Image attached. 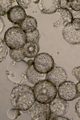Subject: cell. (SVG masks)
<instances>
[{"label":"cell","mask_w":80,"mask_h":120,"mask_svg":"<svg viewBox=\"0 0 80 120\" xmlns=\"http://www.w3.org/2000/svg\"><path fill=\"white\" fill-rule=\"evenodd\" d=\"M76 88H77V91L79 95V97H80V81H79L76 84Z\"/></svg>","instance_id":"cell-29"},{"label":"cell","mask_w":80,"mask_h":120,"mask_svg":"<svg viewBox=\"0 0 80 120\" xmlns=\"http://www.w3.org/2000/svg\"><path fill=\"white\" fill-rule=\"evenodd\" d=\"M61 0H40L38 4L41 13L46 14L54 13L61 8Z\"/></svg>","instance_id":"cell-11"},{"label":"cell","mask_w":80,"mask_h":120,"mask_svg":"<svg viewBox=\"0 0 80 120\" xmlns=\"http://www.w3.org/2000/svg\"><path fill=\"white\" fill-rule=\"evenodd\" d=\"M25 57L28 58L35 57L39 51L38 44L32 41H27L22 48Z\"/></svg>","instance_id":"cell-15"},{"label":"cell","mask_w":80,"mask_h":120,"mask_svg":"<svg viewBox=\"0 0 80 120\" xmlns=\"http://www.w3.org/2000/svg\"><path fill=\"white\" fill-rule=\"evenodd\" d=\"M54 115V114H53ZM54 117L51 120H69L67 118L63 116H57L54 115Z\"/></svg>","instance_id":"cell-28"},{"label":"cell","mask_w":80,"mask_h":120,"mask_svg":"<svg viewBox=\"0 0 80 120\" xmlns=\"http://www.w3.org/2000/svg\"><path fill=\"white\" fill-rule=\"evenodd\" d=\"M57 93L60 98L66 101H71L79 97L76 84L70 81H65L59 86Z\"/></svg>","instance_id":"cell-6"},{"label":"cell","mask_w":80,"mask_h":120,"mask_svg":"<svg viewBox=\"0 0 80 120\" xmlns=\"http://www.w3.org/2000/svg\"><path fill=\"white\" fill-rule=\"evenodd\" d=\"M29 67L28 63L25 61H13L8 66L6 75L8 79L14 83H23L27 80V72Z\"/></svg>","instance_id":"cell-4"},{"label":"cell","mask_w":80,"mask_h":120,"mask_svg":"<svg viewBox=\"0 0 80 120\" xmlns=\"http://www.w3.org/2000/svg\"><path fill=\"white\" fill-rule=\"evenodd\" d=\"M67 5L71 10L76 11H80V0H67Z\"/></svg>","instance_id":"cell-22"},{"label":"cell","mask_w":80,"mask_h":120,"mask_svg":"<svg viewBox=\"0 0 80 120\" xmlns=\"http://www.w3.org/2000/svg\"><path fill=\"white\" fill-rule=\"evenodd\" d=\"M27 37L20 27L13 26L5 32L4 41L10 49H22L27 41Z\"/></svg>","instance_id":"cell-3"},{"label":"cell","mask_w":80,"mask_h":120,"mask_svg":"<svg viewBox=\"0 0 80 120\" xmlns=\"http://www.w3.org/2000/svg\"><path fill=\"white\" fill-rule=\"evenodd\" d=\"M27 16L24 9L19 5L12 7L7 14V17L10 21L19 26Z\"/></svg>","instance_id":"cell-10"},{"label":"cell","mask_w":80,"mask_h":120,"mask_svg":"<svg viewBox=\"0 0 80 120\" xmlns=\"http://www.w3.org/2000/svg\"><path fill=\"white\" fill-rule=\"evenodd\" d=\"M33 62H34V60H29L28 61L27 63H28V64L29 66L30 67V66L33 65Z\"/></svg>","instance_id":"cell-30"},{"label":"cell","mask_w":80,"mask_h":120,"mask_svg":"<svg viewBox=\"0 0 80 120\" xmlns=\"http://www.w3.org/2000/svg\"><path fill=\"white\" fill-rule=\"evenodd\" d=\"M63 38L66 41L70 44H80V30H76L72 27L71 23L63 29L62 31Z\"/></svg>","instance_id":"cell-12"},{"label":"cell","mask_w":80,"mask_h":120,"mask_svg":"<svg viewBox=\"0 0 80 120\" xmlns=\"http://www.w3.org/2000/svg\"><path fill=\"white\" fill-rule=\"evenodd\" d=\"M55 65L53 57L46 53L37 55L34 60V68L40 74H47L54 67Z\"/></svg>","instance_id":"cell-5"},{"label":"cell","mask_w":80,"mask_h":120,"mask_svg":"<svg viewBox=\"0 0 80 120\" xmlns=\"http://www.w3.org/2000/svg\"><path fill=\"white\" fill-rule=\"evenodd\" d=\"M27 41H32L38 44L40 36L38 31L36 29L32 33H27Z\"/></svg>","instance_id":"cell-21"},{"label":"cell","mask_w":80,"mask_h":120,"mask_svg":"<svg viewBox=\"0 0 80 120\" xmlns=\"http://www.w3.org/2000/svg\"><path fill=\"white\" fill-rule=\"evenodd\" d=\"M75 109L76 112L80 118V99L77 102L76 105Z\"/></svg>","instance_id":"cell-26"},{"label":"cell","mask_w":80,"mask_h":120,"mask_svg":"<svg viewBox=\"0 0 80 120\" xmlns=\"http://www.w3.org/2000/svg\"><path fill=\"white\" fill-rule=\"evenodd\" d=\"M46 79L52 82L57 88L61 83L67 80V75L63 68L55 67L46 74Z\"/></svg>","instance_id":"cell-8"},{"label":"cell","mask_w":80,"mask_h":120,"mask_svg":"<svg viewBox=\"0 0 80 120\" xmlns=\"http://www.w3.org/2000/svg\"><path fill=\"white\" fill-rule=\"evenodd\" d=\"M51 114L49 106L39 103L36 104L30 111L31 117L34 120H50Z\"/></svg>","instance_id":"cell-7"},{"label":"cell","mask_w":80,"mask_h":120,"mask_svg":"<svg viewBox=\"0 0 80 120\" xmlns=\"http://www.w3.org/2000/svg\"><path fill=\"white\" fill-rule=\"evenodd\" d=\"M56 13L60 14L59 20L53 23L54 27L58 28L62 25L64 28L71 23L73 18L70 10L65 8H60L57 11Z\"/></svg>","instance_id":"cell-13"},{"label":"cell","mask_w":80,"mask_h":120,"mask_svg":"<svg viewBox=\"0 0 80 120\" xmlns=\"http://www.w3.org/2000/svg\"><path fill=\"white\" fill-rule=\"evenodd\" d=\"M15 0H1L0 1V15L4 16L12 8L13 3Z\"/></svg>","instance_id":"cell-17"},{"label":"cell","mask_w":80,"mask_h":120,"mask_svg":"<svg viewBox=\"0 0 80 120\" xmlns=\"http://www.w3.org/2000/svg\"><path fill=\"white\" fill-rule=\"evenodd\" d=\"M32 88L35 100L42 104H50L57 95V88L47 79L40 80Z\"/></svg>","instance_id":"cell-2"},{"label":"cell","mask_w":80,"mask_h":120,"mask_svg":"<svg viewBox=\"0 0 80 120\" xmlns=\"http://www.w3.org/2000/svg\"><path fill=\"white\" fill-rule=\"evenodd\" d=\"M70 11L72 15L73 19L77 18L80 19V11H76L71 10Z\"/></svg>","instance_id":"cell-25"},{"label":"cell","mask_w":80,"mask_h":120,"mask_svg":"<svg viewBox=\"0 0 80 120\" xmlns=\"http://www.w3.org/2000/svg\"><path fill=\"white\" fill-rule=\"evenodd\" d=\"M20 28L25 33H32L37 29V22L36 19L29 15H27L20 25Z\"/></svg>","instance_id":"cell-14"},{"label":"cell","mask_w":80,"mask_h":120,"mask_svg":"<svg viewBox=\"0 0 80 120\" xmlns=\"http://www.w3.org/2000/svg\"><path fill=\"white\" fill-rule=\"evenodd\" d=\"M0 62L5 60L8 54V49L5 41L0 39Z\"/></svg>","instance_id":"cell-20"},{"label":"cell","mask_w":80,"mask_h":120,"mask_svg":"<svg viewBox=\"0 0 80 120\" xmlns=\"http://www.w3.org/2000/svg\"><path fill=\"white\" fill-rule=\"evenodd\" d=\"M69 103L60 98H55L49 104L51 113L57 116H63L68 110Z\"/></svg>","instance_id":"cell-9"},{"label":"cell","mask_w":80,"mask_h":120,"mask_svg":"<svg viewBox=\"0 0 80 120\" xmlns=\"http://www.w3.org/2000/svg\"><path fill=\"white\" fill-rule=\"evenodd\" d=\"M71 25L72 28L76 30H80V19L77 18L73 19Z\"/></svg>","instance_id":"cell-23"},{"label":"cell","mask_w":80,"mask_h":120,"mask_svg":"<svg viewBox=\"0 0 80 120\" xmlns=\"http://www.w3.org/2000/svg\"><path fill=\"white\" fill-rule=\"evenodd\" d=\"M67 0H61V8H67V9H68V10L70 11L69 8L68 7L67 5Z\"/></svg>","instance_id":"cell-27"},{"label":"cell","mask_w":80,"mask_h":120,"mask_svg":"<svg viewBox=\"0 0 80 120\" xmlns=\"http://www.w3.org/2000/svg\"><path fill=\"white\" fill-rule=\"evenodd\" d=\"M72 74L78 81H80V66L73 69L72 71Z\"/></svg>","instance_id":"cell-24"},{"label":"cell","mask_w":80,"mask_h":120,"mask_svg":"<svg viewBox=\"0 0 80 120\" xmlns=\"http://www.w3.org/2000/svg\"><path fill=\"white\" fill-rule=\"evenodd\" d=\"M10 54L13 60L18 62L22 61L25 57L22 49L19 50L10 49Z\"/></svg>","instance_id":"cell-19"},{"label":"cell","mask_w":80,"mask_h":120,"mask_svg":"<svg viewBox=\"0 0 80 120\" xmlns=\"http://www.w3.org/2000/svg\"><path fill=\"white\" fill-rule=\"evenodd\" d=\"M40 0H16L17 3L19 6L23 8L28 9L34 8L38 4Z\"/></svg>","instance_id":"cell-18"},{"label":"cell","mask_w":80,"mask_h":120,"mask_svg":"<svg viewBox=\"0 0 80 120\" xmlns=\"http://www.w3.org/2000/svg\"><path fill=\"white\" fill-rule=\"evenodd\" d=\"M46 76V74H40L36 71L33 64L29 67L27 72V80L34 85L36 84L40 80L45 79Z\"/></svg>","instance_id":"cell-16"},{"label":"cell","mask_w":80,"mask_h":120,"mask_svg":"<svg viewBox=\"0 0 80 120\" xmlns=\"http://www.w3.org/2000/svg\"><path fill=\"white\" fill-rule=\"evenodd\" d=\"M10 101L15 109L27 111L34 105L35 100L33 88L26 85L14 88L10 94Z\"/></svg>","instance_id":"cell-1"}]
</instances>
